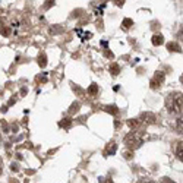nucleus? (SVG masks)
Masks as SVG:
<instances>
[{
	"label": "nucleus",
	"mask_w": 183,
	"mask_h": 183,
	"mask_svg": "<svg viewBox=\"0 0 183 183\" xmlns=\"http://www.w3.org/2000/svg\"><path fill=\"white\" fill-rule=\"evenodd\" d=\"M166 106L171 114H182V94L174 92V94L167 95Z\"/></svg>",
	"instance_id": "1"
},
{
	"label": "nucleus",
	"mask_w": 183,
	"mask_h": 183,
	"mask_svg": "<svg viewBox=\"0 0 183 183\" xmlns=\"http://www.w3.org/2000/svg\"><path fill=\"white\" fill-rule=\"evenodd\" d=\"M124 145L129 149H136L142 145V133L139 131H132L124 136Z\"/></svg>",
	"instance_id": "2"
},
{
	"label": "nucleus",
	"mask_w": 183,
	"mask_h": 183,
	"mask_svg": "<svg viewBox=\"0 0 183 183\" xmlns=\"http://www.w3.org/2000/svg\"><path fill=\"white\" fill-rule=\"evenodd\" d=\"M164 78H166L164 72H157L155 75H154V78L151 79V88H152V89L160 88V85L164 82Z\"/></svg>",
	"instance_id": "3"
},
{
	"label": "nucleus",
	"mask_w": 183,
	"mask_h": 183,
	"mask_svg": "<svg viewBox=\"0 0 183 183\" xmlns=\"http://www.w3.org/2000/svg\"><path fill=\"white\" fill-rule=\"evenodd\" d=\"M141 124L145 123V124H152L155 123V116H154L152 113H144L142 116H141Z\"/></svg>",
	"instance_id": "4"
},
{
	"label": "nucleus",
	"mask_w": 183,
	"mask_h": 183,
	"mask_svg": "<svg viewBox=\"0 0 183 183\" xmlns=\"http://www.w3.org/2000/svg\"><path fill=\"white\" fill-rule=\"evenodd\" d=\"M117 151V145L114 141H110L109 144H107V146H106V151H104V154L109 157V155H114Z\"/></svg>",
	"instance_id": "5"
},
{
	"label": "nucleus",
	"mask_w": 183,
	"mask_h": 183,
	"mask_svg": "<svg viewBox=\"0 0 183 183\" xmlns=\"http://www.w3.org/2000/svg\"><path fill=\"white\" fill-rule=\"evenodd\" d=\"M163 43H164V37L161 35V34H154L152 35V44L154 45H161Z\"/></svg>",
	"instance_id": "6"
},
{
	"label": "nucleus",
	"mask_w": 183,
	"mask_h": 183,
	"mask_svg": "<svg viewBox=\"0 0 183 183\" xmlns=\"http://www.w3.org/2000/svg\"><path fill=\"white\" fill-rule=\"evenodd\" d=\"M59 126H60V127H65V129H69V127L72 126V119H70V117H65V119L59 123Z\"/></svg>",
	"instance_id": "7"
},
{
	"label": "nucleus",
	"mask_w": 183,
	"mask_h": 183,
	"mask_svg": "<svg viewBox=\"0 0 183 183\" xmlns=\"http://www.w3.org/2000/svg\"><path fill=\"white\" fill-rule=\"evenodd\" d=\"M109 70H110V73H111L113 76H116V75L120 73V66L117 65V63H111L110 67H109Z\"/></svg>",
	"instance_id": "8"
},
{
	"label": "nucleus",
	"mask_w": 183,
	"mask_h": 183,
	"mask_svg": "<svg viewBox=\"0 0 183 183\" xmlns=\"http://www.w3.org/2000/svg\"><path fill=\"white\" fill-rule=\"evenodd\" d=\"M38 65H40V67H45V65H47V56L44 53L38 54Z\"/></svg>",
	"instance_id": "9"
},
{
	"label": "nucleus",
	"mask_w": 183,
	"mask_h": 183,
	"mask_svg": "<svg viewBox=\"0 0 183 183\" xmlns=\"http://www.w3.org/2000/svg\"><path fill=\"white\" fill-rule=\"evenodd\" d=\"M76 34H78V35H79L81 38L84 40V41H85V40H89V38L92 37V34H91V32H84L82 29H76Z\"/></svg>",
	"instance_id": "10"
},
{
	"label": "nucleus",
	"mask_w": 183,
	"mask_h": 183,
	"mask_svg": "<svg viewBox=\"0 0 183 183\" xmlns=\"http://www.w3.org/2000/svg\"><path fill=\"white\" fill-rule=\"evenodd\" d=\"M104 110H106L107 113H111V114H117V113H119V109H117V106H114V104H111V106H106Z\"/></svg>",
	"instance_id": "11"
},
{
	"label": "nucleus",
	"mask_w": 183,
	"mask_h": 183,
	"mask_svg": "<svg viewBox=\"0 0 183 183\" xmlns=\"http://www.w3.org/2000/svg\"><path fill=\"white\" fill-rule=\"evenodd\" d=\"M87 92H88L89 95L98 94V85H97V84H91V85H89V88H88Z\"/></svg>",
	"instance_id": "12"
},
{
	"label": "nucleus",
	"mask_w": 183,
	"mask_h": 183,
	"mask_svg": "<svg viewBox=\"0 0 183 183\" xmlns=\"http://www.w3.org/2000/svg\"><path fill=\"white\" fill-rule=\"evenodd\" d=\"M167 50L168 51H182L177 43H168L167 44Z\"/></svg>",
	"instance_id": "13"
},
{
	"label": "nucleus",
	"mask_w": 183,
	"mask_h": 183,
	"mask_svg": "<svg viewBox=\"0 0 183 183\" xmlns=\"http://www.w3.org/2000/svg\"><path fill=\"white\" fill-rule=\"evenodd\" d=\"M176 157L182 161V142H177V144H176Z\"/></svg>",
	"instance_id": "14"
},
{
	"label": "nucleus",
	"mask_w": 183,
	"mask_h": 183,
	"mask_svg": "<svg viewBox=\"0 0 183 183\" xmlns=\"http://www.w3.org/2000/svg\"><path fill=\"white\" fill-rule=\"evenodd\" d=\"M122 27H123L124 29H129L131 27H133V21L129 19V18H126V19H123V22H122Z\"/></svg>",
	"instance_id": "15"
},
{
	"label": "nucleus",
	"mask_w": 183,
	"mask_h": 183,
	"mask_svg": "<svg viewBox=\"0 0 183 183\" xmlns=\"http://www.w3.org/2000/svg\"><path fill=\"white\" fill-rule=\"evenodd\" d=\"M79 107H81V104L78 101L73 102L72 106H70V109H69V113H70V114H73V113H78V111H79Z\"/></svg>",
	"instance_id": "16"
},
{
	"label": "nucleus",
	"mask_w": 183,
	"mask_h": 183,
	"mask_svg": "<svg viewBox=\"0 0 183 183\" xmlns=\"http://www.w3.org/2000/svg\"><path fill=\"white\" fill-rule=\"evenodd\" d=\"M127 124H129V127H138L139 124H141V122H139V119H131L129 122H127Z\"/></svg>",
	"instance_id": "17"
},
{
	"label": "nucleus",
	"mask_w": 183,
	"mask_h": 183,
	"mask_svg": "<svg viewBox=\"0 0 183 183\" xmlns=\"http://www.w3.org/2000/svg\"><path fill=\"white\" fill-rule=\"evenodd\" d=\"M60 31H63V27H60V25H54V27H51L50 28V32L51 34H57Z\"/></svg>",
	"instance_id": "18"
},
{
	"label": "nucleus",
	"mask_w": 183,
	"mask_h": 183,
	"mask_svg": "<svg viewBox=\"0 0 183 183\" xmlns=\"http://www.w3.org/2000/svg\"><path fill=\"white\" fill-rule=\"evenodd\" d=\"M72 88H73V91H75L76 94H79V95L84 94V89H82V88H79L78 85H72Z\"/></svg>",
	"instance_id": "19"
},
{
	"label": "nucleus",
	"mask_w": 183,
	"mask_h": 183,
	"mask_svg": "<svg viewBox=\"0 0 183 183\" xmlns=\"http://www.w3.org/2000/svg\"><path fill=\"white\" fill-rule=\"evenodd\" d=\"M37 81H38V82H45V81H47V75H45V73H43L41 76L38 75V76H37Z\"/></svg>",
	"instance_id": "20"
},
{
	"label": "nucleus",
	"mask_w": 183,
	"mask_h": 183,
	"mask_svg": "<svg viewBox=\"0 0 183 183\" xmlns=\"http://www.w3.org/2000/svg\"><path fill=\"white\" fill-rule=\"evenodd\" d=\"M0 34H2V35H5V37H7L9 34H10V29H9V28H2Z\"/></svg>",
	"instance_id": "21"
},
{
	"label": "nucleus",
	"mask_w": 183,
	"mask_h": 183,
	"mask_svg": "<svg viewBox=\"0 0 183 183\" xmlns=\"http://www.w3.org/2000/svg\"><path fill=\"white\" fill-rule=\"evenodd\" d=\"M0 126L3 127V131L5 132H9V126H7L6 122H3V120H0Z\"/></svg>",
	"instance_id": "22"
},
{
	"label": "nucleus",
	"mask_w": 183,
	"mask_h": 183,
	"mask_svg": "<svg viewBox=\"0 0 183 183\" xmlns=\"http://www.w3.org/2000/svg\"><path fill=\"white\" fill-rule=\"evenodd\" d=\"M138 183H155L154 180H151V179H146V177H144V179H141Z\"/></svg>",
	"instance_id": "23"
},
{
	"label": "nucleus",
	"mask_w": 183,
	"mask_h": 183,
	"mask_svg": "<svg viewBox=\"0 0 183 183\" xmlns=\"http://www.w3.org/2000/svg\"><path fill=\"white\" fill-rule=\"evenodd\" d=\"M100 183H113L111 179H106V177H100Z\"/></svg>",
	"instance_id": "24"
},
{
	"label": "nucleus",
	"mask_w": 183,
	"mask_h": 183,
	"mask_svg": "<svg viewBox=\"0 0 183 183\" xmlns=\"http://www.w3.org/2000/svg\"><path fill=\"white\" fill-rule=\"evenodd\" d=\"M104 56H106L107 59H113V53L109 51V50H106V51H104Z\"/></svg>",
	"instance_id": "25"
},
{
	"label": "nucleus",
	"mask_w": 183,
	"mask_h": 183,
	"mask_svg": "<svg viewBox=\"0 0 183 183\" xmlns=\"http://www.w3.org/2000/svg\"><path fill=\"white\" fill-rule=\"evenodd\" d=\"M161 183H176V182H173L171 179H167V177H164V179L161 180Z\"/></svg>",
	"instance_id": "26"
},
{
	"label": "nucleus",
	"mask_w": 183,
	"mask_h": 183,
	"mask_svg": "<svg viewBox=\"0 0 183 183\" xmlns=\"http://www.w3.org/2000/svg\"><path fill=\"white\" fill-rule=\"evenodd\" d=\"M54 5V2H45V9H48L50 6H53Z\"/></svg>",
	"instance_id": "27"
},
{
	"label": "nucleus",
	"mask_w": 183,
	"mask_h": 183,
	"mask_svg": "<svg viewBox=\"0 0 183 183\" xmlns=\"http://www.w3.org/2000/svg\"><path fill=\"white\" fill-rule=\"evenodd\" d=\"M123 155H124V158H127V160H129V158H132V152H124Z\"/></svg>",
	"instance_id": "28"
},
{
	"label": "nucleus",
	"mask_w": 183,
	"mask_h": 183,
	"mask_svg": "<svg viewBox=\"0 0 183 183\" xmlns=\"http://www.w3.org/2000/svg\"><path fill=\"white\" fill-rule=\"evenodd\" d=\"M12 170H18V166H16V164H12Z\"/></svg>",
	"instance_id": "29"
},
{
	"label": "nucleus",
	"mask_w": 183,
	"mask_h": 183,
	"mask_svg": "<svg viewBox=\"0 0 183 183\" xmlns=\"http://www.w3.org/2000/svg\"><path fill=\"white\" fill-rule=\"evenodd\" d=\"M0 174H2V164H0Z\"/></svg>",
	"instance_id": "30"
},
{
	"label": "nucleus",
	"mask_w": 183,
	"mask_h": 183,
	"mask_svg": "<svg viewBox=\"0 0 183 183\" xmlns=\"http://www.w3.org/2000/svg\"><path fill=\"white\" fill-rule=\"evenodd\" d=\"M0 141H2V136H0Z\"/></svg>",
	"instance_id": "31"
}]
</instances>
